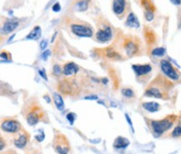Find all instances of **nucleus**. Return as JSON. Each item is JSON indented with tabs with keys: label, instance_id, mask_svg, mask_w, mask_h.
I'll list each match as a JSON object with an SVG mask.
<instances>
[{
	"label": "nucleus",
	"instance_id": "nucleus-38",
	"mask_svg": "<svg viewBox=\"0 0 181 154\" xmlns=\"http://www.w3.org/2000/svg\"><path fill=\"white\" fill-rule=\"evenodd\" d=\"M1 154H17V152L14 150H7L4 152H1Z\"/></svg>",
	"mask_w": 181,
	"mask_h": 154
},
{
	"label": "nucleus",
	"instance_id": "nucleus-39",
	"mask_svg": "<svg viewBox=\"0 0 181 154\" xmlns=\"http://www.w3.org/2000/svg\"><path fill=\"white\" fill-rule=\"evenodd\" d=\"M125 117H126V119H127V121H128V122L130 123V127H131V130L133 131V126H132V122H131V120L130 119V117L128 114H125Z\"/></svg>",
	"mask_w": 181,
	"mask_h": 154
},
{
	"label": "nucleus",
	"instance_id": "nucleus-15",
	"mask_svg": "<svg viewBox=\"0 0 181 154\" xmlns=\"http://www.w3.org/2000/svg\"><path fill=\"white\" fill-rule=\"evenodd\" d=\"M125 25L129 27H131V28H139L141 26L140 21L138 19L137 16L133 12H130V14L128 15Z\"/></svg>",
	"mask_w": 181,
	"mask_h": 154
},
{
	"label": "nucleus",
	"instance_id": "nucleus-23",
	"mask_svg": "<svg viewBox=\"0 0 181 154\" xmlns=\"http://www.w3.org/2000/svg\"><path fill=\"white\" fill-rule=\"evenodd\" d=\"M141 5L145 11H152L155 12L156 8L151 0H141Z\"/></svg>",
	"mask_w": 181,
	"mask_h": 154
},
{
	"label": "nucleus",
	"instance_id": "nucleus-26",
	"mask_svg": "<svg viewBox=\"0 0 181 154\" xmlns=\"http://www.w3.org/2000/svg\"><path fill=\"white\" fill-rule=\"evenodd\" d=\"M0 59L2 63H6V62H10L11 61V54L8 53L7 51H2L1 52V56H0Z\"/></svg>",
	"mask_w": 181,
	"mask_h": 154
},
{
	"label": "nucleus",
	"instance_id": "nucleus-41",
	"mask_svg": "<svg viewBox=\"0 0 181 154\" xmlns=\"http://www.w3.org/2000/svg\"><path fill=\"white\" fill-rule=\"evenodd\" d=\"M27 154H41L40 152H29V153Z\"/></svg>",
	"mask_w": 181,
	"mask_h": 154
},
{
	"label": "nucleus",
	"instance_id": "nucleus-35",
	"mask_svg": "<svg viewBox=\"0 0 181 154\" xmlns=\"http://www.w3.org/2000/svg\"><path fill=\"white\" fill-rule=\"evenodd\" d=\"M0 141H1V147H0V149H1V151H3L4 148L6 147V141L3 139V137H1L0 138Z\"/></svg>",
	"mask_w": 181,
	"mask_h": 154
},
{
	"label": "nucleus",
	"instance_id": "nucleus-33",
	"mask_svg": "<svg viewBox=\"0 0 181 154\" xmlns=\"http://www.w3.org/2000/svg\"><path fill=\"white\" fill-rule=\"evenodd\" d=\"M52 9H53V11H55V12H59L61 10L60 4H59V3H55V4L53 6Z\"/></svg>",
	"mask_w": 181,
	"mask_h": 154
},
{
	"label": "nucleus",
	"instance_id": "nucleus-19",
	"mask_svg": "<svg viewBox=\"0 0 181 154\" xmlns=\"http://www.w3.org/2000/svg\"><path fill=\"white\" fill-rule=\"evenodd\" d=\"M59 89H60L61 92H62L63 94H71L73 93H74V85L71 84L70 83L64 81L62 83H61V84L59 85Z\"/></svg>",
	"mask_w": 181,
	"mask_h": 154
},
{
	"label": "nucleus",
	"instance_id": "nucleus-7",
	"mask_svg": "<svg viewBox=\"0 0 181 154\" xmlns=\"http://www.w3.org/2000/svg\"><path fill=\"white\" fill-rule=\"evenodd\" d=\"M160 67L162 72L165 74V75L174 81H178L179 80L180 75L178 73V71L176 70V68L172 65L171 63H169L167 60H162L160 62Z\"/></svg>",
	"mask_w": 181,
	"mask_h": 154
},
{
	"label": "nucleus",
	"instance_id": "nucleus-10",
	"mask_svg": "<svg viewBox=\"0 0 181 154\" xmlns=\"http://www.w3.org/2000/svg\"><path fill=\"white\" fill-rule=\"evenodd\" d=\"M111 38H112V30L109 25H104L96 33V39L101 43L109 42L111 40Z\"/></svg>",
	"mask_w": 181,
	"mask_h": 154
},
{
	"label": "nucleus",
	"instance_id": "nucleus-1",
	"mask_svg": "<svg viewBox=\"0 0 181 154\" xmlns=\"http://www.w3.org/2000/svg\"><path fill=\"white\" fill-rule=\"evenodd\" d=\"M24 110L25 111L24 116L26 120V122L30 126H35L40 121H48L45 112L41 107V104L36 100H32L26 105H25Z\"/></svg>",
	"mask_w": 181,
	"mask_h": 154
},
{
	"label": "nucleus",
	"instance_id": "nucleus-12",
	"mask_svg": "<svg viewBox=\"0 0 181 154\" xmlns=\"http://www.w3.org/2000/svg\"><path fill=\"white\" fill-rule=\"evenodd\" d=\"M126 9V0H113L112 1V10L113 13L120 17Z\"/></svg>",
	"mask_w": 181,
	"mask_h": 154
},
{
	"label": "nucleus",
	"instance_id": "nucleus-27",
	"mask_svg": "<svg viewBox=\"0 0 181 154\" xmlns=\"http://www.w3.org/2000/svg\"><path fill=\"white\" fill-rule=\"evenodd\" d=\"M170 135H171V137H174V138H179V137H181V124L176 126Z\"/></svg>",
	"mask_w": 181,
	"mask_h": 154
},
{
	"label": "nucleus",
	"instance_id": "nucleus-24",
	"mask_svg": "<svg viewBox=\"0 0 181 154\" xmlns=\"http://www.w3.org/2000/svg\"><path fill=\"white\" fill-rule=\"evenodd\" d=\"M106 55L107 56L112 59H121V56L113 49V48H108L106 51Z\"/></svg>",
	"mask_w": 181,
	"mask_h": 154
},
{
	"label": "nucleus",
	"instance_id": "nucleus-28",
	"mask_svg": "<svg viewBox=\"0 0 181 154\" xmlns=\"http://www.w3.org/2000/svg\"><path fill=\"white\" fill-rule=\"evenodd\" d=\"M121 94L125 97H127V98H131V97L134 96L133 91L131 89H130V88H123L121 90Z\"/></svg>",
	"mask_w": 181,
	"mask_h": 154
},
{
	"label": "nucleus",
	"instance_id": "nucleus-32",
	"mask_svg": "<svg viewBox=\"0 0 181 154\" xmlns=\"http://www.w3.org/2000/svg\"><path fill=\"white\" fill-rule=\"evenodd\" d=\"M47 44H48V42L45 39H43V41H41L40 48L42 50H44L45 48H47Z\"/></svg>",
	"mask_w": 181,
	"mask_h": 154
},
{
	"label": "nucleus",
	"instance_id": "nucleus-18",
	"mask_svg": "<svg viewBox=\"0 0 181 154\" xmlns=\"http://www.w3.org/2000/svg\"><path fill=\"white\" fill-rule=\"evenodd\" d=\"M41 34H42V29L39 25H36L31 31L30 33L26 36L25 39L26 40H38L40 38Z\"/></svg>",
	"mask_w": 181,
	"mask_h": 154
},
{
	"label": "nucleus",
	"instance_id": "nucleus-21",
	"mask_svg": "<svg viewBox=\"0 0 181 154\" xmlns=\"http://www.w3.org/2000/svg\"><path fill=\"white\" fill-rule=\"evenodd\" d=\"M53 100L55 102V104L56 106V108L59 110V111H62L64 109V102H63V100L61 96L59 94L57 93H54L53 94Z\"/></svg>",
	"mask_w": 181,
	"mask_h": 154
},
{
	"label": "nucleus",
	"instance_id": "nucleus-9",
	"mask_svg": "<svg viewBox=\"0 0 181 154\" xmlns=\"http://www.w3.org/2000/svg\"><path fill=\"white\" fill-rule=\"evenodd\" d=\"M124 49H125L126 55L130 57L139 53L140 45H139V43L135 41L134 39L129 38L124 42Z\"/></svg>",
	"mask_w": 181,
	"mask_h": 154
},
{
	"label": "nucleus",
	"instance_id": "nucleus-25",
	"mask_svg": "<svg viewBox=\"0 0 181 154\" xmlns=\"http://www.w3.org/2000/svg\"><path fill=\"white\" fill-rule=\"evenodd\" d=\"M165 53H166V49L164 47H157L151 51V55L154 56H158V57L163 56L165 55Z\"/></svg>",
	"mask_w": 181,
	"mask_h": 154
},
{
	"label": "nucleus",
	"instance_id": "nucleus-31",
	"mask_svg": "<svg viewBox=\"0 0 181 154\" xmlns=\"http://www.w3.org/2000/svg\"><path fill=\"white\" fill-rule=\"evenodd\" d=\"M54 73H55V75H59L61 73H62V68H61L58 64H55L54 66Z\"/></svg>",
	"mask_w": 181,
	"mask_h": 154
},
{
	"label": "nucleus",
	"instance_id": "nucleus-6",
	"mask_svg": "<svg viewBox=\"0 0 181 154\" xmlns=\"http://www.w3.org/2000/svg\"><path fill=\"white\" fill-rule=\"evenodd\" d=\"M70 27L73 34L79 37H92L93 36V30L90 25L82 24H73Z\"/></svg>",
	"mask_w": 181,
	"mask_h": 154
},
{
	"label": "nucleus",
	"instance_id": "nucleus-2",
	"mask_svg": "<svg viewBox=\"0 0 181 154\" xmlns=\"http://www.w3.org/2000/svg\"><path fill=\"white\" fill-rule=\"evenodd\" d=\"M170 84L172 83L164 79L163 76L159 75L147 87V89L145 90V95L158 99H167L168 90L170 88Z\"/></svg>",
	"mask_w": 181,
	"mask_h": 154
},
{
	"label": "nucleus",
	"instance_id": "nucleus-37",
	"mask_svg": "<svg viewBox=\"0 0 181 154\" xmlns=\"http://www.w3.org/2000/svg\"><path fill=\"white\" fill-rule=\"evenodd\" d=\"M173 5H175V6H179L181 5V0H169Z\"/></svg>",
	"mask_w": 181,
	"mask_h": 154
},
{
	"label": "nucleus",
	"instance_id": "nucleus-14",
	"mask_svg": "<svg viewBox=\"0 0 181 154\" xmlns=\"http://www.w3.org/2000/svg\"><path fill=\"white\" fill-rule=\"evenodd\" d=\"M79 70V67L73 62L67 63L62 67V74L66 76H71L75 75Z\"/></svg>",
	"mask_w": 181,
	"mask_h": 154
},
{
	"label": "nucleus",
	"instance_id": "nucleus-8",
	"mask_svg": "<svg viewBox=\"0 0 181 154\" xmlns=\"http://www.w3.org/2000/svg\"><path fill=\"white\" fill-rule=\"evenodd\" d=\"M30 141V134L24 129L17 133L14 138V144L18 149H25Z\"/></svg>",
	"mask_w": 181,
	"mask_h": 154
},
{
	"label": "nucleus",
	"instance_id": "nucleus-20",
	"mask_svg": "<svg viewBox=\"0 0 181 154\" xmlns=\"http://www.w3.org/2000/svg\"><path fill=\"white\" fill-rule=\"evenodd\" d=\"M144 37H145L146 41L148 42V44H154L155 41H156V35H155V33L151 29H149L148 27H146L145 30H144Z\"/></svg>",
	"mask_w": 181,
	"mask_h": 154
},
{
	"label": "nucleus",
	"instance_id": "nucleus-16",
	"mask_svg": "<svg viewBox=\"0 0 181 154\" xmlns=\"http://www.w3.org/2000/svg\"><path fill=\"white\" fill-rule=\"evenodd\" d=\"M130 144V141L128 139L124 138V137H117L114 141V143H113V147L115 149H119V150H121V149H125L129 146Z\"/></svg>",
	"mask_w": 181,
	"mask_h": 154
},
{
	"label": "nucleus",
	"instance_id": "nucleus-29",
	"mask_svg": "<svg viewBox=\"0 0 181 154\" xmlns=\"http://www.w3.org/2000/svg\"><path fill=\"white\" fill-rule=\"evenodd\" d=\"M155 12H152V11H145L144 12V17H145V19L149 22L152 21L154 19V17H155Z\"/></svg>",
	"mask_w": 181,
	"mask_h": 154
},
{
	"label": "nucleus",
	"instance_id": "nucleus-4",
	"mask_svg": "<svg viewBox=\"0 0 181 154\" xmlns=\"http://www.w3.org/2000/svg\"><path fill=\"white\" fill-rule=\"evenodd\" d=\"M53 148L58 154H68L71 151V146L66 136L62 133L55 131L53 140Z\"/></svg>",
	"mask_w": 181,
	"mask_h": 154
},
{
	"label": "nucleus",
	"instance_id": "nucleus-17",
	"mask_svg": "<svg viewBox=\"0 0 181 154\" xmlns=\"http://www.w3.org/2000/svg\"><path fill=\"white\" fill-rule=\"evenodd\" d=\"M142 107L149 112V113H155V112H158L160 109V105L156 102H143L142 103Z\"/></svg>",
	"mask_w": 181,
	"mask_h": 154
},
{
	"label": "nucleus",
	"instance_id": "nucleus-22",
	"mask_svg": "<svg viewBox=\"0 0 181 154\" xmlns=\"http://www.w3.org/2000/svg\"><path fill=\"white\" fill-rule=\"evenodd\" d=\"M89 2L90 0H79L75 6L76 10L79 12H85L89 7Z\"/></svg>",
	"mask_w": 181,
	"mask_h": 154
},
{
	"label": "nucleus",
	"instance_id": "nucleus-3",
	"mask_svg": "<svg viewBox=\"0 0 181 154\" xmlns=\"http://www.w3.org/2000/svg\"><path fill=\"white\" fill-rule=\"evenodd\" d=\"M177 119L178 116L168 115L162 120H152L149 121V124L155 136H160L173 126Z\"/></svg>",
	"mask_w": 181,
	"mask_h": 154
},
{
	"label": "nucleus",
	"instance_id": "nucleus-34",
	"mask_svg": "<svg viewBox=\"0 0 181 154\" xmlns=\"http://www.w3.org/2000/svg\"><path fill=\"white\" fill-rule=\"evenodd\" d=\"M50 54H51L50 50H46V51H44V52L43 53V55H42V58H43V60H46L47 58L49 57Z\"/></svg>",
	"mask_w": 181,
	"mask_h": 154
},
{
	"label": "nucleus",
	"instance_id": "nucleus-40",
	"mask_svg": "<svg viewBox=\"0 0 181 154\" xmlns=\"http://www.w3.org/2000/svg\"><path fill=\"white\" fill-rule=\"evenodd\" d=\"M86 100H97L98 97L97 96H89V97H85Z\"/></svg>",
	"mask_w": 181,
	"mask_h": 154
},
{
	"label": "nucleus",
	"instance_id": "nucleus-5",
	"mask_svg": "<svg viewBox=\"0 0 181 154\" xmlns=\"http://www.w3.org/2000/svg\"><path fill=\"white\" fill-rule=\"evenodd\" d=\"M22 129L20 121L14 117H6L1 121V130L7 133H17Z\"/></svg>",
	"mask_w": 181,
	"mask_h": 154
},
{
	"label": "nucleus",
	"instance_id": "nucleus-30",
	"mask_svg": "<svg viewBox=\"0 0 181 154\" xmlns=\"http://www.w3.org/2000/svg\"><path fill=\"white\" fill-rule=\"evenodd\" d=\"M66 118H67V120H68V121H70V123H71V124H73V123H74V120H75V114H74V113H70V114H67Z\"/></svg>",
	"mask_w": 181,
	"mask_h": 154
},
{
	"label": "nucleus",
	"instance_id": "nucleus-11",
	"mask_svg": "<svg viewBox=\"0 0 181 154\" xmlns=\"http://www.w3.org/2000/svg\"><path fill=\"white\" fill-rule=\"evenodd\" d=\"M19 25V21L17 18H10V19H6L5 21L3 26H2V33L5 35L10 34L12 33L14 30H16L17 28V26Z\"/></svg>",
	"mask_w": 181,
	"mask_h": 154
},
{
	"label": "nucleus",
	"instance_id": "nucleus-13",
	"mask_svg": "<svg viewBox=\"0 0 181 154\" xmlns=\"http://www.w3.org/2000/svg\"><path fill=\"white\" fill-rule=\"evenodd\" d=\"M131 67L138 76L145 75L150 73L152 70V67L150 64H133Z\"/></svg>",
	"mask_w": 181,
	"mask_h": 154
},
{
	"label": "nucleus",
	"instance_id": "nucleus-36",
	"mask_svg": "<svg viewBox=\"0 0 181 154\" xmlns=\"http://www.w3.org/2000/svg\"><path fill=\"white\" fill-rule=\"evenodd\" d=\"M39 75H40L41 76L43 77L44 80H47V77H46V75H45V71H44L43 69H41V70H39Z\"/></svg>",
	"mask_w": 181,
	"mask_h": 154
}]
</instances>
